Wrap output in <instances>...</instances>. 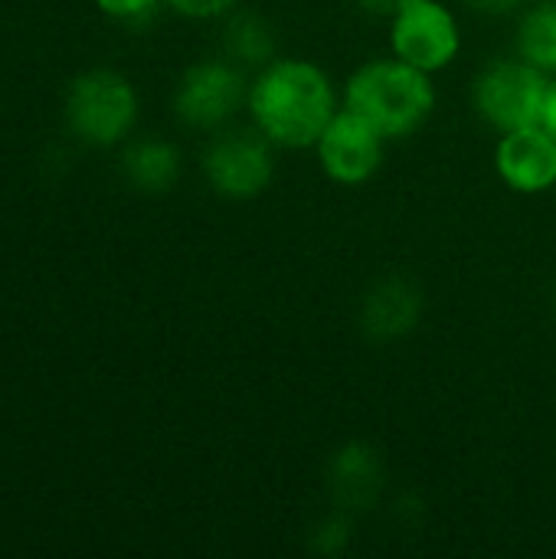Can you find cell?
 Here are the masks:
<instances>
[{
  "label": "cell",
  "mask_w": 556,
  "mask_h": 559,
  "mask_svg": "<svg viewBox=\"0 0 556 559\" xmlns=\"http://www.w3.org/2000/svg\"><path fill=\"white\" fill-rule=\"evenodd\" d=\"M246 111L275 147L308 151L341 111V102L334 82L318 62L272 59L256 69Z\"/></svg>",
  "instance_id": "obj_1"
},
{
  "label": "cell",
  "mask_w": 556,
  "mask_h": 559,
  "mask_svg": "<svg viewBox=\"0 0 556 559\" xmlns=\"http://www.w3.org/2000/svg\"><path fill=\"white\" fill-rule=\"evenodd\" d=\"M344 108L374 124L387 141L423 128L436 108L433 75L403 62L400 56L370 59L351 72L344 85Z\"/></svg>",
  "instance_id": "obj_2"
},
{
  "label": "cell",
  "mask_w": 556,
  "mask_h": 559,
  "mask_svg": "<svg viewBox=\"0 0 556 559\" xmlns=\"http://www.w3.org/2000/svg\"><path fill=\"white\" fill-rule=\"evenodd\" d=\"M66 121L72 134L92 147H115L138 121L134 85L111 69H88L66 92Z\"/></svg>",
  "instance_id": "obj_3"
},
{
  "label": "cell",
  "mask_w": 556,
  "mask_h": 559,
  "mask_svg": "<svg viewBox=\"0 0 556 559\" xmlns=\"http://www.w3.org/2000/svg\"><path fill=\"white\" fill-rule=\"evenodd\" d=\"M551 75L537 69L534 62L514 56V59H495L485 66L472 85L475 111L485 124L495 131H518L528 124L544 121V105L551 92Z\"/></svg>",
  "instance_id": "obj_4"
},
{
  "label": "cell",
  "mask_w": 556,
  "mask_h": 559,
  "mask_svg": "<svg viewBox=\"0 0 556 559\" xmlns=\"http://www.w3.org/2000/svg\"><path fill=\"white\" fill-rule=\"evenodd\" d=\"M249 98V79L239 62L229 56L223 59H200L193 62L177 88H174V115L197 131H220L226 128Z\"/></svg>",
  "instance_id": "obj_5"
},
{
  "label": "cell",
  "mask_w": 556,
  "mask_h": 559,
  "mask_svg": "<svg viewBox=\"0 0 556 559\" xmlns=\"http://www.w3.org/2000/svg\"><path fill=\"white\" fill-rule=\"evenodd\" d=\"M275 174V144L252 128H229L213 138L203 154L206 183L226 200H256Z\"/></svg>",
  "instance_id": "obj_6"
},
{
  "label": "cell",
  "mask_w": 556,
  "mask_h": 559,
  "mask_svg": "<svg viewBox=\"0 0 556 559\" xmlns=\"http://www.w3.org/2000/svg\"><path fill=\"white\" fill-rule=\"evenodd\" d=\"M390 49L403 62L433 75L452 66L462 49L459 20L439 0H416L390 16Z\"/></svg>",
  "instance_id": "obj_7"
},
{
  "label": "cell",
  "mask_w": 556,
  "mask_h": 559,
  "mask_svg": "<svg viewBox=\"0 0 556 559\" xmlns=\"http://www.w3.org/2000/svg\"><path fill=\"white\" fill-rule=\"evenodd\" d=\"M315 151H318L321 170L334 183L360 187L380 170L383 154H387V138L374 124H367L360 115L341 105V111L331 118V124L318 138Z\"/></svg>",
  "instance_id": "obj_8"
},
{
  "label": "cell",
  "mask_w": 556,
  "mask_h": 559,
  "mask_svg": "<svg viewBox=\"0 0 556 559\" xmlns=\"http://www.w3.org/2000/svg\"><path fill=\"white\" fill-rule=\"evenodd\" d=\"M498 177L518 193H544L556 187V138L544 124L505 131L495 147Z\"/></svg>",
  "instance_id": "obj_9"
},
{
  "label": "cell",
  "mask_w": 556,
  "mask_h": 559,
  "mask_svg": "<svg viewBox=\"0 0 556 559\" xmlns=\"http://www.w3.org/2000/svg\"><path fill=\"white\" fill-rule=\"evenodd\" d=\"M423 318V295L406 278H383L377 282L360 301V331L370 341H400L406 337Z\"/></svg>",
  "instance_id": "obj_10"
},
{
  "label": "cell",
  "mask_w": 556,
  "mask_h": 559,
  "mask_svg": "<svg viewBox=\"0 0 556 559\" xmlns=\"http://www.w3.org/2000/svg\"><path fill=\"white\" fill-rule=\"evenodd\" d=\"M383 485L380 459L370 445L351 442L331 462V491L344 508H370Z\"/></svg>",
  "instance_id": "obj_11"
},
{
  "label": "cell",
  "mask_w": 556,
  "mask_h": 559,
  "mask_svg": "<svg viewBox=\"0 0 556 559\" xmlns=\"http://www.w3.org/2000/svg\"><path fill=\"white\" fill-rule=\"evenodd\" d=\"M121 170L131 187L144 193H164L180 177V151L164 138L131 141L121 154Z\"/></svg>",
  "instance_id": "obj_12"
},
{
  "label": "cell",
  "mask_w": 556,
  "mask_h": 559,
  "mask_svg": "<svg viewBox=\"0 0 556 559\" xmlns=\"http://www.w3.org/2000/svg\"><path fill=\"white\" fill-rule=\"evenodd\" d=\"M223 46H226V56L239 62L242 69H262L265 62L275 59V29L262 13L236 7L229 10Z\"/></svg>",
  "instance_id": "obj_13"
},
{
  "label": "cell",
  "mask_w": 556,
  "mask_h": 559,
  "mask_svg": "<svg viewBox=\"0 0 556 559\" xmlns=\"http://www.w3.org/2000/svg\"><path fill=\"white\" fill-rule=\"evenodd\" d=\"M518 56L556 79V0L531 7L518 23Z\"/></svg>",
  "instance_id": "obj_14"
},
{
  "label": "cell",
  "mask_w": 556,
  "mask_h": 559,
  "mask_svg": "<svg viewBox=\"0 0 556 559\" xmlns=\"http://www.w3.org/2000/svg\"><path fill=\"white\" fill-rule=\"evenodd\" d=\"M347 540H351V524H347L344 518H328V521L315 531L311 547H315L318 554L331 557V554H341V550L347 547Z\"/></svg>",
  "instance_id": "obj_15"
},
{
  "label": "cell",
  "mask_w": 556,
  "mask_h": 559,
  "mask_svg": "<svg viewBox=\"0 0 556 559\" xmlns=\"http://www.w3.org/2000/svg\"><path fill=\"white\" fill-rule=\"evenodd\" d=\"M164 3L187 20H216L239 7V0H164Z\"/></svg>",
  "instance_id": "obj_16"
},
{
  "label": "cell",
  "mask_w": 556,
  "mask_h": 559,
  "mask_svg": "<svg viewBox=\"0 0 556 559\" xmlns=\"http://www.w3.org/2000/svg\"><path fill=\"white\" fill-rule=\"evenodd\" d=\"M95 3L102 13H108L115 20H141L157 7V0H95Z\"/></svg>",
  "instance_id": "obj_17"
},
{
  "label": "cell",
  "mask_w": 556,
  "mask_h": 559,
  "mask_svg": "<svg viewBox=\"0 0 556 559\" xmlns=\"http://www.w3.org/2000/svg\"><path fill=\"white\" fill-rule=\"evenodd\" d=\"M367 13H377V16H397L400 10H406L410 3L416 0H357Z\"/></svg>",
  "instance_id": "obj_18"
},
{
  "label": "cell",
  "mask_w": 556,
  "mask_h": 559,
  "mask_svg": "<svg viewBox=\"0 0 556 559\" xmlns=\"http://www.w3.org/2000/svg\"><path fill=\"white\" fill-rule=\"evenodd\" d=\"M472 10H482V13H511V10H518L524 0H465Z\"/></svg>",
  "instance_id": "obj_19"
},
{
  "label": "cell",
  "mask_w": 556,
  "mask_h": 559,
  "mask_svg": "<svg viewBox=\"0 0 556 559\" xmlns=\"http://www.w3.org/2000/svg\"><path fill=\"white\" fill-rule=\"evenodd\" d=\"M551 134L556 138V79L551 82V92H547V105H544V121H541Z\"/></svg>",
  "instance_id": "obj_20"
},
{
  "label": "cell",
  "mask_w": 556,
  "mask_h": 559,
  "mask_svg": "<svg viewBox=\"0 0 556 559\" xmlns=\"http://www.w3.org/2000/svg\"><path fill=\"white\" fill-rule=\"evenodd\" d=\"M554 305H556V292H554Z\"/></svg>",
  "instance_id": "obj_21"
}]
</instances>
